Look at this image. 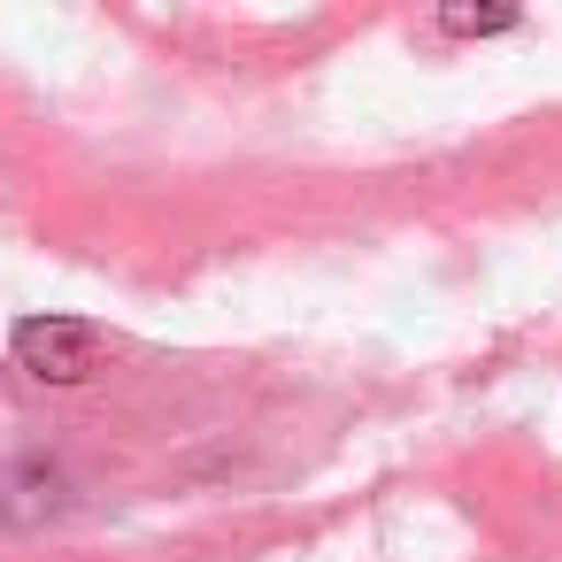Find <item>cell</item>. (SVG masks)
I'll return each mask as SVG.
<instances>
[{
	"label": "cell",
	"instance_id": "obj_1",
	"mask_svg": "<svg viewBox=\"0 0 562 562\" xmlns=\"http://www.w3.org/2000/svg\"><path fill=\"white\" fill-rule=\"evenodd\" d=\"M9 347L40 385H86L101 370V331L86 316H24L9 331Z\"/></svg>",
	"mask_w": 562,
	"mask_h": 562
},
{
	"label": "cell",
	"instance_id": "obj_2",
	"mask_svg": "<svg viewBox=\"0 0 562 562\" xmlns=\"http://www.w3.org/2000/svg\"><path fill=\"white\" fill-rule=\"evenodd\" d=\"M70 508V477L47 462V454H9L0 462V524L16 531H40Z\"/></svg>",
	"mask_w": 562,
	"mask_h": 562
},
{
	"label": "cell",
	"instance_id": "obj_3",
	"mask_svg": "<svg viewBox=\"0 0 562 562\" xmlns=\"http://www.w3.org/2000/svg\"><path fill=\"white\" fill-rule=\"evenodd\" d=\"M447 40H485V32H516V9H439Z\"/></svg>",
	"mask_w": 562,
	"mask_h": 562
}]
</instances>
